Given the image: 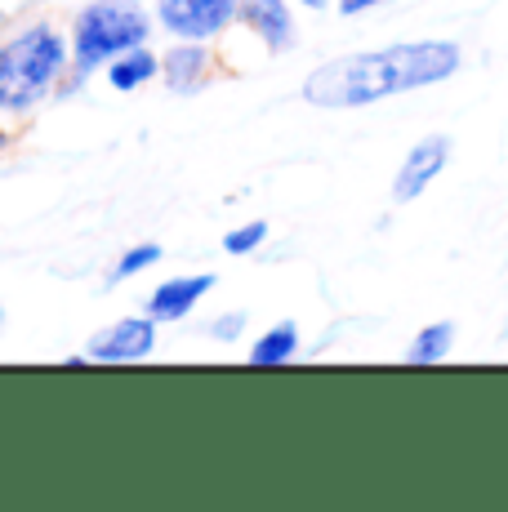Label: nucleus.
<instances>
[{
    "instance_id": "nucleus-1",
    "label": "nucleus",
    "mask_w": 508,
    "mask_h": 512,
    "mask_svg": "<svg viewBox=\"0 0 508 512\" xmlns=\"http://www.w3.org/2000/svg\"><path fill=\"white\" fill-rule=\"evenodd\" d=\"M459 72V45L455 41H410V45H384L366 54H344L330 63L312 67L304 81V98L326 112L344 107H370L379 98L442 85Z\"/></svg>"
},
{
    "instance_id": "nucleus-2",
    "label": "nucleus",
    "mask_w": 508,
    "mask_h": 512,
    "mask_svg": "<svg viewBox=\"0 0 508 512\" xmlns=\"http://www.w3.org/2000/svg\"><path fill=\"white\" fill-rule=\"evenodd\" d=\"M72 49L50 23H32L0 45V107L5 112H32L41 98H50L58 76L67 72Z\"/></svg>"
},
{
    "instance_id": "nucleus-3",
    "label": "nucleus",
    "mask_w": 508,
    "mask_h": 512,
    "mask_svg": "<svg viewBox=\"0 0 508 512\" xmlns=\"http://www.w3.org/2000/svg\"><path fill=\"white\" fill-rule=\"evenodd\" d=\"M134 45H148V14L139 9V0H94V5H85L76 14L72 32L76 81H85L90 72H99Z\"/></svg>"
},
{
    "instance_id": "nucleus-4",
    "label": "nucleus",
    "mask_w": 508,
    "mask_h": 512,
    "mask_svg": "<svg viewBox=\"0 0 508 512\" xmlns=\"http://www.w3.org/2000/svg\"><path fill=\"white\" fill-rule=\"evenodd\" d=\"M161 27L179 41H210L223 27L237 23L241 0H156Z\"/></svg>"
},
{
    "instance_id": "nucleus-5",
    "label": "nucleus",
    "mask_w": 508,
    "mask_h": 512,
    "mask_svg": "<svg viewBox=\"0 0 508 512\" xmlns=\"http://www.w3.org/2000/svg\"><path fill=\"white\" fill-rule=\"evenodd\" d=\"M156 348V321L152 317H125L116 326L99 330L90 339V361H103V366H116V361H143Z\"/></svg>"
},
{
    "instance_id": "nucleus-6",
    "label": "nucleus",
    "mask_w": 508,
    "mask_h": 512,
    "mask_svg": "<svg viewBox=\"0 0 508 512\" xmlns=\"http://www.w3.org/2000/svg\"><path fill=\"white\" fill-rule=\"evenodd\" d=\"M446 161H451V139H446V134L419 139L406 152L402 170H397V179H393V201H415L424 187H433V179L446 170Z\"/></svg>"
},
{
    "instance_id": "nucleus-7",
    "label": "nucleus",
    "mask_w": 508,
    "mask_h": 512,
    "mask_svg": "<svg viewBox=\"0 0 508 512\" xmlns=\"http://www.w3.org/2000/svg\"><path fill=\"white\" fill-rule=\"evenodd\" d=\"M237 18L272 49V54H286V49L295 45V36H299L295 32V14H290L286 0H241Z\"/></svg>"
},
{
    "instance_id": "nucleus-8",
    "label": "nucleus",
    "mask_w": 508,
    "mask_h": 512,
    "mask_svg": "<svg viewBox=\"0 0 508 512\" xmlns=\"http://www.w3.org/2000/svg\"><path fill=\"white\" fill-rule=\"evenodd\" d=\"M214 290V277L210 272H192V277H174V281H161L148 299V317L152 321H183L192 308Z\"/></svg>"
},
{
    "instance_id": "nucleus-9",
    "label": "nucleus",
    "mask_w": 508,
    "mask_h": 512,
    "mask_svg": "<svg viewBox=\"0 0 508 512\" xmlns=\"http://www.w3.org/2000/svg\"><path fill=\"white\" fill-rule=\"evenodd\" d=\"M205 72H210V49L201 41H179L161 58V76L170 94H197L205 85Z\"/></svg>"
},
{
    "instance_id": "nucleus-10",
    "label": "nucleus",
    "mask_w": 508,
    "mask_h": 512,
    "mask_svg": "<svg viewBox=\"0 0 508 512\" xmlns=\"http://www.w3.org/2000/svg\"><path fill=\"white\" fill-rule=\"evenodd\" d=\"M156 72H161V58H156L148 45H134V49H125V54H116L112 63H107V81H112V90H121V94L148 85Z\"/></svg>"
},
{
    "instance_id": "nucleus-11",
    "label": "nucleus",
    "mask_w": 508,
    "mask_h": 512,
    "mask_svg": "<svg viewBox=\"0 0 508 512\" xmlns=\"http://www.w3.org/2000/svg\"><path fill=\"white\" fill-rule=\"evenodd\" d=\"M299 352V326L295 321H277L268 334H259L250 348V366H286Z\"/></svg>"
},
{
    "instance_id": "nucleus-12",
    "label": "nucleus",
    "mask_w": 508,
    "mask_h": 512,
    "mask_svg": "<svg viewBox=\"0 0 508 512\" xmlns=\"http://www.w3.org/2000/svg\"><path fill=\"white\" fill-rule=\"evenodd\" d=\"M451 343H455V326H451V321L424 326L415 334V343L406 348V361H415V366H437V361L451 357Z\"/></svg>"
},
{
    "instance_id": "nucleus-13",
    "label": "nucleus",
    "mask_w": 508,
    "mask_h": 512,
    "mask_svg": "<svg viewBox=\"0 0 508 512\" xmlns=\"http://www.w3.org/2000/svg\"><path fill=\"white\" fill-rule=\"evenodd\" d=\"M152 263H161V245H134V250H125L121 259H116V268L107 272V285H121L130 277H139V272H148Z\"/></svg>"
},
{
    "instance_id": "nucleus-14",
    "label": "nucleus",
    "mask_w": 508,
    "mask_h": 512,
    "mask_svg": "<svg viewBox=\"0 0 508 512\" xmlns=\"http://www.w3.org/2000/svg\"><path fill=\"white\" fill-rule=\"evenodd\" d=\"M263 241H268V223L254 219V223H246V228L223 236V250H228V254H250V250H259Z\"/></svg>"
},
{
    "instance_id": "nucleus-15",
    "label": "nucleus",
    "mask_w": 508,
    "mask_h": 512,
    "mask_svg": "<svg viewBox=\"0 0 508 512\" xmlns=\"http://www.w3.org/2000/svg\"><path fill=\"white\" fill-rule=\"evenodd\" d=\"M241 330H246V312H223V317L210 321V339H223V343L241 339Z\"/></svg>"
},
{
    "instance_id": "nucleus-16",
    "label": "nucleus",
    "mask_w": 508,
    "mask_h": 512,
    "mask_svg": "<svg viewBox=\"0 0 508 512\" xmlns=\"http://www.w3.org/2000/svg\"><path fill=\"white\" fill-rule=\"evenodd\" d=\"M375 5H388V0H339V14H366V9H375Z\"/></svg>"
},
{
    "instance_id": "nucleus-17",
    "label": "nucleus",
    "mask_w": 508,
    "mask_h": 512,
    "mask_svg": "<svg viewBox=\"0 0 508 512\" xmlns=\"http://www.w3.org/2000/svg\"><path fill=\"white\" fill-rule=\"evenodd\" d=\"M299 5H308V9H326V0H299Z\"/></svg>"
},
{
    "instance_id": "nucleus-18",
    "label": "nucleus",
    "mask_w": 508,
    "mask_h": 512,
    "mask_svg": "<svg viewBox=\"0 0 508 512\" xmlns=\"http://www.w3.org/2000/svg\"><path fill=\"white\" fill-rule=\"evenodd\" d=\"M5 147H9V134H5V130H0V152H5Z\"/></svg>"
},
{
    "instance_id": "nucleus-19",
    "label": "nucleus",
    "mask_w": 508,
    "mask_h": 512,
    "mask_svg": "<svg viewBox=\"0 0 508 512\" xmlns=\"http://www.w3.org/2000/svg\"><path fill=\"white\" fill-rule=\"evenodd\" d=\"M0 334H5V308H0Z\"/></svg>"
}]
</instances>
